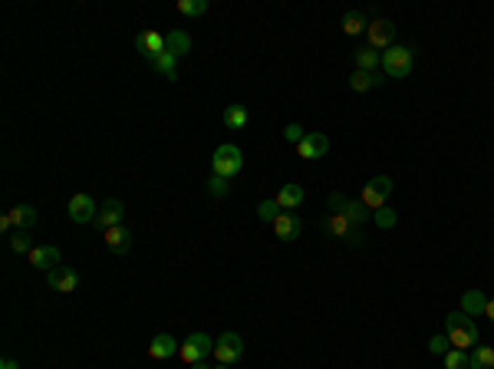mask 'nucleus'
Returning <instances> with one entry per match:
<instances>
[{
  "instance_id": "26",
  "label": "nucleus",
  "mask_w": 494,
  "mask_h": 369,
  "mask_svg": "<svg viewBox=\"0 0 494 369\" xmlns=\"http://www.w3.org/2000/svg\"><path fill=\"white\" fill-rule=\"evenodd\" d=\"M366 27H369V23H366L363 11H349V13L343 17V30L349 33V36H359V33H363Z\"/></svg>"
},
{
  "instance_id": "7",
  "label": "nucleus",
  "mask_w": 494,
  "mask_h": 369,
  "mask_svg": "<svg viewBox=\"0 0 494 369\" xmlns=\"http://www.w3.org/2000/svg\"><path fill=\"white\" fill-rule=\"evenodd\" d=\"M215 356H218V363L234 366L237 359L244 356V340L237 337V333H225V337H218L215 340Z\"/></svg>"
},
{
  "instance_id": "40",
  "label": "nucleus",
  "mask_w": 494,
  "mask_h": 369,
  "mask_svg": "<svg viewBox=\"0 0 494 369\" xmlns=\"http://www.w3.org/2000/svg\"><path fill=\"white\" fill-rule=\"evenodd\" d=\"M192 369H215V366H208V363H194Z\"/></svg>"
},
{
  "instance_id": "19",
  "label": "nucleus",
  "mask_w": 494,
  "mask_h": 369,
  "mask_svg": "<svg viewBox=\"0 0 494 369\" xmlns=\"http://www.w3.org/2000/svg\"><path fill=\"white\" fill-rule=\"evenodd\" d=\"M11 221H13V231H17V228H20V231L33 228V224H36V208H33V205L11 208Z\"/></svg>"
},
{
  "instance_id": "14",
  "label": "nucleus",
  "mask_w": 494,
  "mask_h": 369,
  "mask_svg": "<svg viewBox=\"0 0 494 369\" xmlns=\"http://www.w3.org/2000/svg\"><path fill=\"white\" fill-rule=\"evenodd\" d=\"M46 281H50V287H53L56 293H73L76 287H79V274L73 271V267H56V271L46 274Z\"/></svg>"
},
{
  "instance_id": "1",
  "label": "nucleus",
  "mask_w": 494,
  "mask_h": 369,
  "mask_svg": "<svg viewBox=\"0 0 494 369\" xmlns=\"http://www.w3.org/2000/svg\"><path fill=\"white\" fill-rule=\"evenodd\" d=\"M445 337L451 340L455 349H472V343H478V326L465 310H455L445 316Z\"/></svg>"
},
{
  "instance_id": "17",
  "label": "nucleus",
  "mask_w": 494,
  "mask_h": 369,
  "mask_svg": "<svg viewBox=\"0 0 494 369\" xmlns=\"http://www.w3.org/2000/svg\"><path fill=\"white\" fill-rule=\"evenodd\" d=\"M188 50H192V36H188L185 30L165 33V53H172L175 60H178V56H185Z\"/></svg>"
},
{
  "instance_id": "18",
  "label": "nucleus",
  "mask_w": 494,
  "mask_h": 369,
  "mask_svg": "<svg viewBox=\"0 0 494 369\" xmlns=\"http://www.w3.org/2000/svg\"><path fill=\"white\" fill-rule=\"evenodd\" d=\"M178 353V340L168 337V333H159V337L152 340V347H149V356L152 359H168Z\"/></svg>"
},
{
  "instance_id": "13",
  "label": "nucleus",
  "mask_w": 494,
  "mask_h": 369,
  "mask_svg": "<svg viewBox=\"0 0 494 369\" xmlns=\"http://www.w3.org/2000/svg\"><path fill=\"white\" fill-rule=\"evenodd\" d=\"M274 231H277L280 241H297L303 231V217L293 215V211H280V217L274 221Z\"/></svg>"
},
{
  "instance_id": "15",
  "label": "nucleus",
  "mask_w": 494,
  "mask_h": 369,
  "mask_svg": "<svg viewBox=\"0 0 494 369\" xmlns=\"http://www.w3.org/2000/svg\"><path fill=\"white\" fill-rule=\"evenodd\" d=\"M30 264L36 267V271H56L60 267V250L53 248V244H40V248L30 250Z\"/></svg>"
},
{
  "instance_id": "35",
  "label": "nucleus",
  "mask_w": 494,
  "mask_h": 369,
  "mask_svg": "<svg viewBox=\"0 0 494 369\" xmlns=\"http://www.w3.org/2000/svg\"><path fill=\"white\" fill-rule=\"evenodd\" d=\"M283 139H287V142H293V145H300V142L307 139V132H303V126H300V122H291V126L283 129Z\"/></svg>"
},
{
  "instance_id": "27",
  "label": "nucleus",
  "mask_w": 494,
  "mask_h": 369,
  "mask_svg": "<svg viewBox=\"0 0 494 369\" xmlns=\"http://www.w3.org/2000/svg\"><path fill=\"white\" fill-rule=\"evenodd\" d=\"M472 369H494V349L491 347H474L472 349Z\"/></svg>"
},
{
  "instance_id": "36",
  "label": "nucleus",
  "mask_w": 494,
  "mask_h": 369,
  "mask_svg": "<svg viewBox=\"0 0 494 369\" xmlns=\"http://www.w3.org/2000/svg\"><path fill=\"white\" fill-rule=\"evenodd\" d=\"M429 349H432V353H441V356H445V353L451 349V340L445 337V333H439V337L429 340Z\"/></svg>"
},
{
  "instance_id": "20",
  "label": "nucleus",
  "mask_w": 494,
  "mask_h": 369,
  "mask_svg": "<svg viewBox=\"0 0 494 369\" xmlns=\"http://www.w3.org/2000/svg\"><path fill=\"white\" fill-rule=\"evenodd\" d=\"M300 201H303V188H300V184H283V188H280V195H277L280 211H291V208H297Z\"/></svg>"
},
{
  "instance_id": "38",
  "label": "nucleus",
  "mask_w": 494,
  "mask_h": 369,
  "mask_svg": "<svg viewBox=\"0 0 494 369\" xmlns=\"http://www.w3.org/2000/svg\"><path fill=\"white\" fill-rule=\"evenodd\" d=\"M0 369H20V363H17V359H4V363H0Z\"/></svg>"
},
{
  "instance_id": "39",
  "label": "nucleus",
  "mask_w": 494,
  "mask_h": 369,
  "mask_svg": "<svg viewBox=\"0 0 494 369\" xmlns=\"http://www.w3.org/2000/svg\"><path fill=\"white\" fill-rule=\"evenodd\" d=\"M484 314H488V320L494 323V300H488V307H484Z\"/></svg>"
},
{
  "instance_id": "25",
  "label": "nucleus",
  "mask_w": 494,
  "mask_h": 369,
  "mask_svg": "<svg viewBox=\"0 0 494 369\" xmlns=\"http://www.w3.org/2000/svg\"><path fill=\"white\" fill-rule=\"evenodd\" d=\"M175 63H178V60H175L172 53H161V56H155V60H152V69H155V73H161L165 79H178V73H175Z\"/></svg>"
},
{
  "instance_id": "4",
  "label": "nucleus",
  "mask_w": 494,
  "mask_h": 369,
  "mask_svg": "<svg viewBox=\"0 0 494 369\" xmlns=\"http://www.w3.org/2000/svg\"><path fill=\"white\" fill-rule=\"evenodd\" d=\"M244 165V155L237 145H221L215 155H211V175H221V178H234Z\"/></svg>"
},
{
  "instance_id": "3",
  "label": "nucleus",
  "mask_w": 494,
  "mask_h": 369,
  "mask_svg": "<svg viewBox=\"0 0 494 369\" xmlns=\"http://www.w3.org/2000/svg\"><path fill=\"white\" fill-rule=\"evenodd\" d=\"M412 66H415V50L412 46H389L382 53V69L392 79H406L412 73Z\"/></svg>"
},
{
  "instance_id": "28",
  "label": "nucleus",
  "mask_w": 494,
  "mask_h": 369,
  "mask_svg": "<svg viewBox=\"0 0 494 369\" xmlns=\"http://www.w3.org/2000/svg\"><path fill=\"white\" fill-rule=\"evenodd\" d=\"M225 126L227 129H244L247 126V109L244 106H227L225 109Z\"/></svg>"
},
{
  "instance_id": "9",
  "label": "nucleus",
  "mask_w": 494,
  "mask_h": 369,
  "mask_svg": "<svg viewBox=\"0 0 494 369\" xmlns=\"http://www.w3.org/2000/svg\"><path fill=\"white\" fill-rule=\"evenodd\" d=\"M122 215H126V208H122V201H116V198H109V201H102L96 211V231H102L106 234L109 228H119L122 224Z\"/></svg>"
},
{
  "instance_id": "41",
  "label": "nucleus",
  "mask_w": 494,
  "mask_h": 369,
  "mask_svg": "<svg viewBox=\"0 0 494 369\" xmlns=\"http://www.w3.org/2000/svg\"><path fill=\"white\" fill-rule=\"evenodd\" d=\"M215 369H231V366H225V363H218V366Z\"/></svg>"
},
{
  "instance_id": "31",
  "label": "nucleus",
  "mask_w": 494,
  "mask_h": 369,
  "mask_svg": "<svg viewBox=\"0 0 494 369\" xmlns=\"http://www.w3.org/2000/svg\"><path fill=\"white\" fill-rule=\"evenodd\" d=\"M208 11V0H178V13L185 17H201Z\"/></svg>"
},
{
  "instance_id": "32",
  "label": "nucleus",
  "mask_w": 494,
  "mask_h": 369,
  "mask_svg": "<svg viewBox=\"0 0 494 369\" xmlns=\"http://www.w3.org/2000/svg\"><path fill=\"white\" fill-rule=\"evenodd\" d=\"M258 215H260V221H277L280 217V205H277V198H270V201H260V208H258Z\"/></svg>"
},
{
  "instance_id": "6",
  "label": "nucleus",
  "mask_w": 494,
  "mask_h": 369,
  "mask_svg": "<svg viewBox=\"0 0 494 369\" xmlns=\"http://www.w3.org/2000/svg\"><path fill=\"white\" fill-rule=\"evenodd\" d=\"M389 195H392V178H389V175H376V178L363 188V198H359V201H363L369 211H379L382 205H389Z\"/></svg>"
},
{
  "instance_id": "33",
  "label": "nucleus",
  "mask_w": 494,
  "mask_h": 369,
  "mask_svg": "<svg viewBox=\"0 0 494 369\" xmlns=\"http://www.w3.org/2000/svg\"><path fill=\"white\" fill-rule=\"evenodd\" d=\"M396 221H399V215H396V211H392V208H389V205H382V208H379V211H376V224H379V228H382V231L396 228Z\"/></svg>"
},
{
  "instance_id": "30",
  "label": "nucleus",
  "mask_w": 494,
  "mask_h": 369,
  "mask_svg": "<svg viewBox=\"0 0 494 369\" xmlns=\"http://www.w3.org/2000/svg\"><path fill=\"white\" fill-rule=\"evenodd\" d=\"M11 250H13V254H30V250H33L30 234H27V231H20V228L13 231V234H11Z\"/></svg>"
},
{
  "instance_id": "11",
  "label": "nucleus",
  "mask_w": 494,
  "mask_h": 369,
  "mask_svg": "<svg viewBox=\"0 0 494 369\" xmlns=\"http://www.w3.org/2000/svg\"><path fill=\"white\" fill-rule=\"evenodd\" d=\"M96 201L93 195H73L69 198V217H73L76 224H89V221H96Z\"/></svg>"
},
{
  "instance_id": "24",
  "label": "nucleus",
  "mask_w": 494,
  "mask_h": 369,
  "mask_svg": "<svg viewBox=\"0 0 494 369\" xmlns=\"http://www.w3.org/2000/svg\"><path fill=\"white\" fill-rule=\"evenodd\" d=\"M445 369H472V353L451 347L448 353H445Z\"/></svg>"
},
{
  "instance_id": "12",
  "label": "nucleus",
  "mask_w": 494,
  "mask_h": 369,
  "mask_svg": "<svg viewBox=\"0 0 494 369\" xmlns=\"http://www.w3.org/2000/svg\"><path fill=\"white\" fill-rule=\"evenodd\" d=\"M326 152H330V139H326L323 132H307V139L297 145V155H300V159H323Z\"/></svg>"
},
{
  "instance_id": "8",
  "label": "nucleus",
  "mask_w": 494,
  "mask_h": 369,
  "mask_svg": "<svg viewBox=\"0 0 494 369\" xmlns=\"http://www.w3.org/2000/svg\"><path fill=\"white\" fill-rule=\"evenodd\" d=\"M366 40H369V46L373 50H389V46H396L392 40H396V27L389 20H373L369 27H366Z\"/></svg>"
},
{
  "instance_id": "37",
  "label": "nucleus",
  "mask_w": 494,
  "mask_h": 369,
  "mask_svg": "<svg viewBox=\"0 0 494 369\" xmlns=\"http://www.w3.org/2000/svg\"><path fill=\"white\" fill-rule=\"evenodd\" d=\"M326 201H330V211H333V215H336V211H346V205H349V198H346V195H336V192L326 198Z\"/></svg>"
},
{
  "instance_id": "29",
  "label": "nucleus",
  "mask_w": 494,
  "mask_h": 369,
  "mask_svg": "<svg viewBox=\"0 0 494 369\" xmlns=\"http://www.w3.org/2000/svg\"><path fill=\"white\" fill-rule=\"evenodd\" d=\"M346 217H349V221H353L356 228H363L366 224V217H369V208L363 205V201H349V205H346V211H343Z\"/></svg>"
},
{
  "instance_id": "10",
  "label": "nucleus",
  "mask_w": 494,
  "mask_h": 369,
  "mask_svg": "<svg viewBox=\"0 0 494 369\" xmlns=\"http://www.w3.org/2000/svg\"><path fill=\"white\" fill-rule=\"evenodd\" d=\"M135 50H139V53L152 63L155 56L165 53V33H159V30H145V33H139V36H135Z\"/></svg>"
},
{
  "instance_id": "16",
  "label": "nucleus",
  "mask_w": 494,
  "mask_h": 369,
  "mask_svg": "<svg viewBox=\"0 0 494 369\" xmlns=\"http://www.w3.org/2000/svg\"><path fill=\"white\" fill-rule=\"evenodd\" d=\"M102 238H106V248L112 250V254H119V257H122V254H129L132 234H129V228H126V224H119V228H109Z\"/></svg>"
},
{
  "instance_id": "22",
  "label": "nucleus",
  "mask_w": 494,
  "mask_h": 369,
  "mask_svg": "<svg viewBox=\"0 0 494 369\" xmlns=\"http://www.w3.org/2000/svg\"><path fill=\"white\" fill-rule=\"evenodd\" d=\"M484 307H488V297H484L481 290H468V293L462 297V310H465L468 316H481Z\"/></svg>"
},
{
  "instance_id": "5",
  "label": "nucleus",
  "mask_w": 494,
  "mask_h": 369,
  "mask_svg": "<svg viewBox=\"0 0 494 369\" xmlns=\"http://www.w3.org/2000/svg\"><path fill=\"white\" fill-rule=\"evenodd\" d=\"M208 353H215V340L208 337V333H192V337H188L182 347H178V356H182V363H188V366H194V363H204V359H208Z\"/></svg>"
},
{
  "instance_id": "34",
  "label": "nucleus",
  "mask_w": 494,
  "mask_h": 369,
  "mask_svg": "<svg viewBox=\"0 0 494 369\" xmlns=\"http://www.w3.org/2000/svg\"><path fill=\"white\" fill-rule=\"evenodd\" d=\"M227 188H231V178H221V175H211V178H208V192L215 198H225Z\"/></svg>"
},
{
  "instance_id": "21",
  "label": "nucleus",
  "mask_w": 494,
  "mask_h": 369,
  "mask_svg": "<svg viewBox=\"0 0 494 369\" xmlns=\"http://www.w3.org/2000/svg\"><path fill=\"white\" fill-rule=\"evenodd\" d=\"M376 66H382V53H376L373 46H363V50H356V69H363V73H373Z\"/></svg>"
},
{
  "instance_id": "23",
  "label": "nucleus",
  "mask_w": 494,
  "mask_h": 369,
  "mask_svg": "<svg viewBox=\"0 0 494 369\" xmlns=\"http://www.w3.org/2000/svg\"><path fill=\"white\" fill-rule=\"evenodd\" d=\"M382 83V76H376V73H363V69H356L353 79H349V89L353 93H366V89H373Z\"/></svg>"
},
{
  "instance_id": "2",
  "label": "nucleus",
  "mask_w": 494,
  "mask_h": 369,
  "mask_svg": "<svg viewBox=\"0 0 494 369\" xmlns=\"http://www.w3.org/2000/svg\"><path fill=\"white\" fill-rule=\"evenodd\" d=\"M323 231H326L330 238H343L346 244H353V248H359V244L366 241V231L356 228V224L343 215V211H336V215L330 211V215L323 217Z\"/></svg>"
}]
</instances>
